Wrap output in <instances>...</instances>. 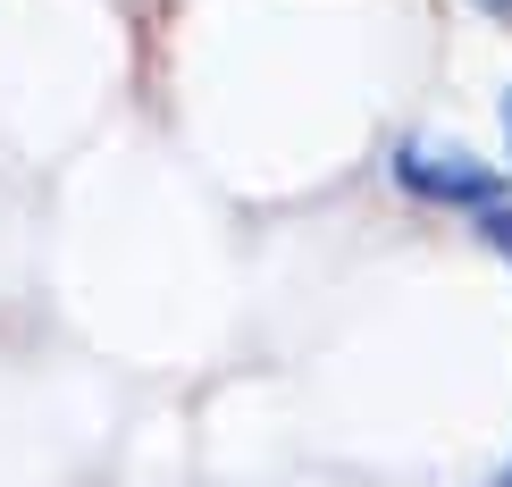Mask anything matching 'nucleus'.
I'll list each match as a JSON object with an SVG mask.
<instances>
[{"instance_id":"1","label":"nucleus","mask_w":512,"mask_h":487,"mask_svg":"<svg viewBox=\"0 0 512 487\" xmlns=\"http://www.w3.org/2000/svg\"><path fill=\"white\" fill-rule=\"evenodd\" d=\"M395 177L429 202H471V210H496V177L471 160V152H437V143H403L395 152Z\"/></svg>"},{"instance_id":"2","label":"nucleus","mask_w":512,"mask_h":487,"mask_svg":"<svg viewBox=\"0 0 512 487\" xmlns=\"http://www.w3.org/2000/svg\"><path fill=\"white\" fill-rule=\"evenodd\" d=\"M487 236L504 244V261H512V210H487Z\"/></svg>"},{"instance_id":"3","label":"nucleus","mask_w":512,"mask_h":487,"mask_svg":"<svg viewBox=\"0 0 512 487\" xmlns=\"http://www.w3.org/2000/svg\"><path fill=\"white\" fill-rule=\"evenodd\" d=\"M479 9H496V17H512V0H479Z\"/></svg>"},{"instance_id":"4","label":"nucleus","mask_w":512,"mask_h":487,"mask_svg":"<svg viewBox=\"0 0 512 487\" xmlns=\"http://www.w3.org/2000/svg\"><path fill=\"white\" fill-rule=\"evenodd\" d=\"M504 135H512V101H504Z\"/></svg>"}]
</instances>
